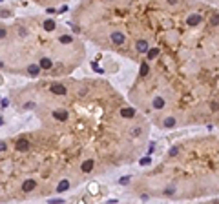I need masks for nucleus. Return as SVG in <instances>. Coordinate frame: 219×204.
Returning <instances> with one entry per match:
<instances>
[{
  "label": "nucleus",
  "instance_id": "a878e982",
  "mask_svg": "<svg viewBox=\"0 0 219 204\" xmlns=\"http://www.w3.org/2000/svg\"><path fill=\"white\" fill-rule=\"evenodd\" d=\"M26 108H27V110H31V108H35V102H27V104H26Z\"/></svg>",
  "mask_w": 219,
  "mask_h": 204
},
{
  "label": "nucleus",
  "instance_id": "9d476101",
  "mask_svg": "<svg viewBox=\"0 0 219 204\" xmlns=\"http://www.w3.org/2000/svg\"><path fill=\"white\" fill-rule=\"evenodd\" d=\"M121 115L124 117V119H132V117L135 115V110L133 108H122L121 110Z\"/></svg>",
  "mask_w": 219,
  "mask_h": 204
},
{
  "label": "nucleus",
  "instance_id": "bb28decb",
  "mask_svg": "<svg viewBox=\"0 0 219 204\" xmlns=\"http://www.w3.org/2000/svg\"><path fill=\"white\" fill-rule=\"evenodd\" d=\"M164 193H166V195H172V193H173V188H166Z\"/></svg>",
  "mask_w": 219,
  "mask_h": 204
},
{
  "label": "nucleus",
  "instance_id": "c85d7f7f",
  "mask_svg": "<svg viewBox=\"0 0 219 204\" xmlns=\"http://www.w3.org/2000/svg\"><path fill=\"white\" fill-rule=\"evenodd\" d=\"M4 37H6V29L0 27V38H4Z\"/></svg>",
  "mask_w": 219,
  "mask_h": 204
},
{
  "label": "nucleus",
  "instance_id": "5701e85b",
  "mask_svg": "<svg viewBox=\"0 0 219 204\" xmlns=\"http://www.w3.org/2000/svg\"><path fill=\"white\" fill-rule=\"evenodd\" d=\"M0 106H2V108H7V106H9V99H2V104H0Z\"/></svg>",
  "mask_w": 219,
  "mask_h": 204
},
{
  "label": "nucleus",
  "instance_id": "aec40b11",
  "mask_svg": "<svg viewBox=\"0 0 219 204\" xmlns=\"http://www.w3.org/2000/svg\"><path fill=\"white\" fill-rule=\"evenodd\" d=\"M132 135H133V137H139V135H141V128H133V130H132Z\"/></svg>",
  "mask_w": 219,
  "mask_h": 204
},
{
  "label": "nucleus",
  "instance_id": "f03ea898",
  "mask_svg": "<svg viewBox=\"0 0 219 204\" xmlns=\"http://www.w3.org/2000/svg\"><path fill=\"white\" fill-rule=\"evenodd\" d=\"M51 93H55V95H66L68 89H66V86H62V84H51Z\"/></svg>",
  "mask_w": 219,
  "mask_h": 204
},
{
  "label": "nucleus",
  "instance_id": "f3484780",
  "mask_svg": "<svg viewBox=\"0 0 219 204\" xmlns=\"http://www.w3.org/2000/svg\"><path fill=\"white\" fill-rule=\"evenodd\" d=\"M157 55H159V49H157V48H153V49L148 51V58H155Z\"/></svg>",
  "mask_w": 219,
  "mask_h": 204
},
{
  "label": "nucleus",
  "instance_id": "412c9836",
  "mask_svg": "<svg viewBox=\"0 0 219 204\" xmlns=\"http://www.w3.org/2000/svg\"><path fill=\"white\" fill-rule=\"evenodd\" d=\"M177 153H179V148H172V149H170V153H168V155H170V157H175Z\"/></svg>",
  "mask_w": 219,
  "mask_h": 204
},
{
  "label": "nucleus",
  "instance_id": "4468645a",
  "mask_svg": "<svg viewBox=\"0 0 219 204\" xmlns=\"http://www.w3.org/2000/svg\"><path fill=\"white\" fill-rule=\"evenodd\" d=\"M44 29H46V31H53V29H55V22H53L51 18L44 20Z\"/></svg>",
  "mask_w": 219,
  "mask_h": 204
},
{
  "label": "nucleus",
  "instance_id": "1a4fd4ad",
  "mask_svg": "<svg viewBox=\"0 0 219 204\" xmlns=\"http://www.w3.org/2000/svg\"><path fill=\"white\" fill-rule=\"evenodd\" d=\"M17 149H18V151H27V149H29V142L26 141V138L18 141V142H17Z\"/></svg>",
  "mask_w": 219,
  "mask_h": 204
},
{
  "label": "nucleus",
  "instance_id": "6e6552de",
  "mask_svg": "<svg viewBox=\"0 0 219 204\" xmlns=\"http://www.w3.org/2000/svg\"><path fill=\"white\" fill-rule=\"evenodd\" d=\"M27 73L31 75V77H37V75L40 73V66L38 64H31V66H27Z\"/></svg>",
  "mask_w": 219,
  "mask_h": 204
},
{
  "label": "nucleus",
  "instance_id": "f8f14e48",
  "mask_svg": "<svg viewBox=\"0 0 219 204\" xmlns=\"http://www.w3.org/2000/svg\"><path fill=\"white\" fill-rule=\"evenodd\" d=\"M68 188H69V182H68V180L64 179V180H60V182H59V186H57V191H59V193H64V191H66Z\"/></svg>",
  "mask_w": 219,
  "mask_h": 204
},
{
  "label": "nucleus",
  "instance_id": "7ed1b4c3",
  "mask_svg": "<svg viewBox=\"0 0 219 204\" xmlns=\"http://www.w3.org/2000/svg\"><path fill=\"white\" fill-rule=\"evenodd\" d=\"M111 40H113V44H117V46H121V44H124V33H121V31H115V33H111Z\"/></svg>",
  "mask_w": 219,
  "mask_h": 204
},
{
  "label": "nucleus",
  "instance_id": "393cba45",
  "mask_svg": "<svg viewBox=\"0 0 219 204\" xmlns=\"http://www.w3.org/2000/svg\"><path fill=\"white\" fill-rule=\"evenodd\" d=\"M49 202H51V204H60V202H62V199H51Z\"/></svg>",
  "mask_w": 219,
  "mask_h": 204
},
{
  "label": "nucleus",
  "instance_id": "2f4dec72",
  "mask_svg": "<svg viewBox=\"0 0 219 204\" xmlns=\"http://www.w3.org/2000/svg\"><path fill=\"white\" fill-rule=\"evenodd\" d=\"M2 124H4V119H0V126H2Z\"/></svg>",
  "mask_w": 219,
  "mask_h": 204
},
{
  "label": "nucleus",
  "instance_id": "a211bd4d",
  "mask_svg": "<svg viewBox=\"0 0 219 204\" xmlns=\"http://www.w3.org/2000/svg\"><path fill=\"white\" fill-rule=\"evenodd\" d=\"M60 42H62V44H69V42H71V37H69V35H62V37H60Z\"/></svg>",
  "mask_w": 219,
  "mask_h": 204
},
{
  "label": "nucleus",
  "instance_id": "4be33fe9",
  "mask_svg": "<svg viewBox=\"0 0 219 204\" xmlns=\"http://www.w3.org/2000/svg\"><path fill=\"white\" fill-rule=\"evenodd\" d=\"M141 164H142V166H148V164H150V157H144V159H141Z\"/></svg>",
  "mask_w": 219,
  "mask_h": 204
},
{
  "label": "nucleus",
  "instance_id": "cd10ccee",
  "mask_svg": "<svg viewBox=\"0 0 219 204\" xmlns=\"http://www.w3.org/2000/svg\"><path fill=\"white\" fill-rule=\"evenodd\" d=\"M6 148H7V144H6V142H0V151H4Z\"/></svg>",
  "mask_w": 219,
  "mask_h": 204
},
{
  "label": "nucleus",
  "instance_id": "2eb2a0df",
  "mask_svg": "<svg viewBox=\"0 0 219 204\" xmlns=\"http://www.w3.org/2000/svg\"><path fill=\"white\" fill-rule=\"evenodd\" d=\"M163 124H164L166 128H173V126H175V119H173V117H166Z\"/></svg>",
  "mask_w": 219,
  "mask_h": 204
},
{
  "label": "nucleus",
  "instance_id": "0eeeda50",
  "mask_svg": "<svg viewBox=\"0 0 219 204\" xmlns=\"http://www.w3.org/2000/svg\"><path fill=\"white\" fill-rule=\"evenodd\" d=\"M93 166H95V162H93V160H84V162H82V166H80V169L84 171V173H90V171L93 169Z\"/></svg>",
  "mask_w": 219,
  "mask_h": 204
},
{
  "label": "nucleus",
  "instance_id": "dca6fc26",
  "mask_svg": "<svg viewBox=\"0 0 219 204\" xmlns=\"http://www.w3.org/2000/svg\"><path fill=\"white\" fill-rule=\"evenodd\" d=\"M148 71H150V68H148V64H146V62H142L141 64V77H146V75H148Z\"/></svg>",
  "mask_w": 219,
  "mask_h": 204
},
{
  "label": "nucleus",
  "instance_id": "c756f323",
  "mask_svg": "<svg viewBox=\"0 0 219 204\" xmlns=\"http://www.w3.org/2000/svg\"><path fill=\"white\" fill-rule=\"evenodd\" d=\"M18 35H20V37H26L27 33H26V29H20V31H18Z\"/></svg>",
  "mask_w": 219,
  "mask_h": 204
},
{
  "label": "nucleus",
  "instance_id": "9b49d317",
  "mask_svg": "<svg viewBox=\"0 0 219 204\" xmlns=\"http://www.w3.org/2000/svg\"><path fill=\"white\" fill-rule=\"evenodd\" d=\"M153 108L155 110H163L164 108V99H163V97H155V99H153Z\"/></svg>",
  "mask_w": 219,
  "mask_h": 204
},
{
  "label": "nucleus",
  "instance_id": "7c9ffc66",
  "mask_svg": "<svg viewBox=\"0 0 219 204\" xmlns=\"http://www.w3.org/2000/svg\"><path fill=\"white\" fill-rule=\"evenodd\" d=\"M153 148H155V144L152 142V144H150V149H148V153H153Z\"/></svg>",
  "mask_w": 219,
  "mask_h": 204
},
{
  "label": "nucleus",
  "instance_id": "39448f33",
  "mask_svg": "<svg viewBox=\"0 0 219 204\" xmlns=\"http://www.w3.org/2000/svg\"><path fill=\"white\" fill-rule=\"evenodd\" d=\"M135 48H137L139 53H148L150 48H148V42L146 40H137V44H135Z\"/></svg>",
  "mask_w": 219,
  "mask_h": 204
},
{
  "label": "nucleus",
  "instance_id": "b1692460",
  "mask_svg": "<svg viewBox=\"0 0 219 204\" xmlns=\"http://www.w3.org/2000/svg\"><path fill=\"white\" fill-rule=\"evenodd\" d=\"M119 182H121V184H128V182H130V177H122Z\"/></svg>",
  "mask_w": 219,
  "mask_h": 204
},
{
  "label": "nucleus",
  "instance_id": "ddd939ff",
  "mask_svg": "<svg viewBox=\"0 0 219 204\" xmlns=\"http://www.w3.org/2000/svg\"><path fill=\"white\" fill-rule=\"evenodd\" d=\"M38 66H40V69H49L51 66H53V62H51L49 58H42V60H40V64H38Z\"/></svg>",
  "mask_w": 219,
  "mask_h": 204
},
{
  "label": "nucleus",
  "instance_id": "f257e3e1",
  "mask_svg": "<svg viewBox=\"0 0 219 204\" xmlns=\"http://www.w3.org/2000/svg\"><path fill=\"white\" fill-rule=\"evenodd\" d=\"M35 188H37V180H33V179H27V180H24V184H22V191L29 193V191H33Z\"/></svg>",
  "mask_w": 219,
  "mask_h": 204
},
{
  "label": "nucleus",
  "instance_id": "6ab92c4d",
  "mask_svg": "<svg viewBox=\"0 0 219 204\" xmlns=\"http://www.w3.org/2000/svg\"><path fill=\"white\" fill-rule=\"evenodd\" d=\"M210 24H212V26H219V15H215V17L210 18Z\"/></svg>",
  "mask_w": 219,
  "mask_h": 204
},
{
  "label": "nucleus",
  "instance_id": "423d86ee",
  "mask_svg": "<svg viewBox=\"0 0 219 204\" xmlns=\"http://www.w3.org/2000/svg\"><path fill=\"white\" fill-rule=\"evenodd\" d=\"M201 22V15H197V13H194V15H190L188 18H186V24L188 26H197Z\"/></svg>",
  "mask_w": 219,
  "mask_h": 204
},
{
  "label": "nucleus",
  "instance_id": "20e7f679",
  "mask_svg": "<svg viewBox=\"0 0 219 204\" xmlns=\"http://www.w3.org/2000/svg\"><path fill=\"white\" fill-rule=\"evenodd\" d=\"M53 119L64 122V120L68 119V111H66V110H55V111H53Z\"/></svg>",
  "mask_w": 219,
  "mask_h": 204
}]
</instances>
